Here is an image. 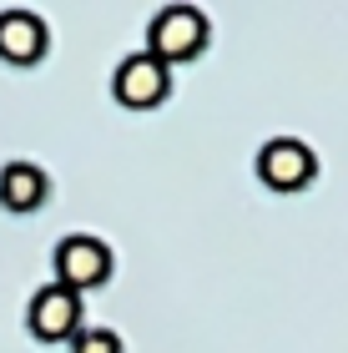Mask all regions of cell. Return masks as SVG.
<instances>
[{"mask_svg":"<svg viewBox=\"0 0 348 353\" xmlns=\"http://www.w3.org/2000/svg\"><path fill=\"white\" fill-rule=\"evenodd\" d=\"M112 278V248L101 237H61L56 243V283L71 288V293H86V288H101Z\"/></svg>","mask_w":348,"mask_h":353,"instance_id":"3957f363","label":"cell"},{"mask_svg":"<svg viewBox=\"0 0 348 353\" xmlns=\"http://www.w3.org/2000/svg\"><path fill=\"white\" fill-rule=\"evenodd\" d=\"M51 197V176L36 162H6L0 167V207L6 212H41Z\"/></svg>","mask_w":348,"mask_h":353,"instance_id":"52a82bcc","label":"cell"},{"mask_svg":"<svg viewBox=\"0 0 348 353\" xmlns=\"http://www.w3.org/2000/svg\"><path fill=\"white\" fill-rule=\"evenodd\" d=\"M71 353H121V339L112 328H81L71 339Z\"/></svg>","mask_w":348,"mask_h":353,"instance_id":"ba28073f","label":"cell"},{"mask_svg":"<svg viewBox=\"0 0 348 353\" xmlns=\"http://www.w3.org/2000/svg\"><path fill=\"white\" fill-rule=\"evenodd\" d=\"M258 176H263V187H273V192H303L313 176H318V157H313V147H303V141H293V137H273L258 152Z\"/></svg>","mask_w":348,"mask_h":353,"instance_id":"277c9868","label":"cell"},{"mask_svg":"<svg viewBox=\"0 0 348 353\" xmlns=\"http://www.w3.org/2000/svg\"><path fill=\"white\" fill-rule=\"evenodd\" d=\"M25 328L41 343H71L81 333V293H71L61 283H45L25 308Z\"/></svg>","mask_w":348,"mask_h":353,"instance_id":"7a4b0ae2","label":"cell"},{"mask_svg":"<svg viewBox=\"0 0 348 353\" xmlns=\"http://www.w3.org/2000/svg\"><path fill=\"white\" fill-rule=\"evenodd\" d=\"M51 46V30H45L41 15L30 10H0V61L10 66H36Z\"/></svg>","mask_w":348,"mask_h":353,"instance_id":"8992f818","label":"cell"},{"mask_svg":"<svg viewBox=\"0 0 348 353\" xmlns=\"http://www.w3.org/2000/svg\"><path fill=\"white\" fill-rule=\"evenodd\" d=\"M167 91H172V71L162 66V61H152L147 51H141V56H126L121 66H116V76H112V96H116L126 111H152V106H162Z\"/></svg>","mask_w":348,"mask_h":353,"instance_id":"5b68a950","label":"cell"},{"mask_svg":"<svg viewBox=\"0 0 348 353\" xmlns=\"http://www.w3.org/2000/svg\"><path fill=\"white\" fill-rule=\"evenodd\" d=\"M207 51V15L192 6H167L152 15L147 26V56L162 61V66H182V61H197Z\"/></svg>","mask_w":348,"mask_h":353,"instance_id":"6da1fadb","label":"cell"}]
</instances>
